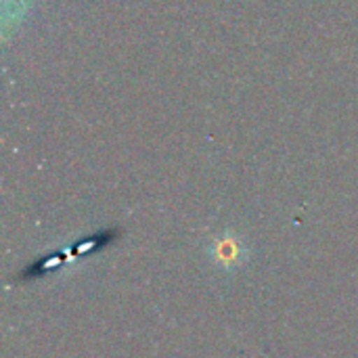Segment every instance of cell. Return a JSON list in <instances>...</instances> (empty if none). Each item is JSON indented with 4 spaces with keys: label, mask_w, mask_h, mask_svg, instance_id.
<instances>
[{
    "label": "cell",
    "mask_w": 358,
    "mask_h": 358,
    "mask_svg": "<svg viewBox=\"0 0 358 358\" xmlns=\"http://www.w3.org/2000/svg\"><path fill=\"white\" fill-rule=\"evenodd\" d=\"M210 258L216 266L224 268V271H235L239 266H243L250 258V250L248 245L231 233H224L220 237H216L210 245Z\"/></svg>",
    "instance_id": "obj_1"
},
{
    "label": "cell",
    "mask_w": 358,
    "mask_h": 358,
    "mask_svg": "<svg viewBox=\"0 0 358 358\" xmlns=\"http://www.w3.org/2000/svg\"><path fill=\"white\" fill-rule=\"evenodd\" d=\"M50 264H59V260H57V258L52 256V260H50ZM46 268H48V264H44V266H42L40 271H46Z\"/></svg>",
    "instance_id": "obj_2"
}]
</instances>
